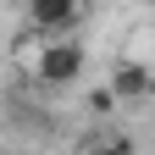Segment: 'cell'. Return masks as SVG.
Wrapping results in <instances>:
<instances>
[{
    "mask_svg": "<svg viewBox=\"0 0 155 155\" xmlns=\"http://www.w3.org/2000/svg\"><path fill=\"white\" fill-rule=\"evenodd\" d=\"M83 17V0H28V28L33 33H72Z\"/></svg>",
    "mask_w": 155,
    "mask_h": 155,
    "instance_id": "2",
    "label": "cell"
},
{
    "mask_svg": "<svg viewBox=\"0 0 155 155\" xmlns=\"http://www.w3.org/2000/svg\"><path fill=\"white\" fill-rule=\"evenodd\" d=\"M83 155H139V150H133V139H127V133H111V139H100V144H89Z\"/></svg>",
    "mask_w": 155,
    "mask_h": 155,
    "instance_id": "4",
    "label": "cell"
},
{
    "mask_svg": "<svg viewBox=\"0 0 155 155\" xmlns=\"http://www.w3.org/2000/svg\"><path fill=\"white\" fill-rule=\"evenodd\" d=\"M144 6H155V0H144Z\"/></svg>",
    "mask_w": 155,
    "mask_h": 155,
    "instance_id": "5",
    "label": "cell"
},
{
    "mask_svg": "<svg viewBox=\"0 0 155 155\" xmlns=\"http://www.w3.org/2000/svg\"><path fill=\"white\" fill-rule=\"evenodd\" d=\"M33 78L39 83H78L83 78V45L72 33H39V50H33Z\"/></svg>",
    "mask_w": 155,
    "mask_h": 155,
    "instance_id": "1",
    "label": "cell"
},
{
    "mask_svg": "<svg viewBox=\"0 0 155 155\" xmlns=\"http://www.w3.org/2000/svg\"><path fill=\"white\" fill-rule=\"evenodd\" d=\"M150 89H155V78H150L144 61H127V55H122V61L111 67V94H116V100H144Z\"/></svg>",
    "mask_w": 155,
    "mask_h": 155,
    "instance_id": "3",
    "label": "cell"
}]
</instances>
